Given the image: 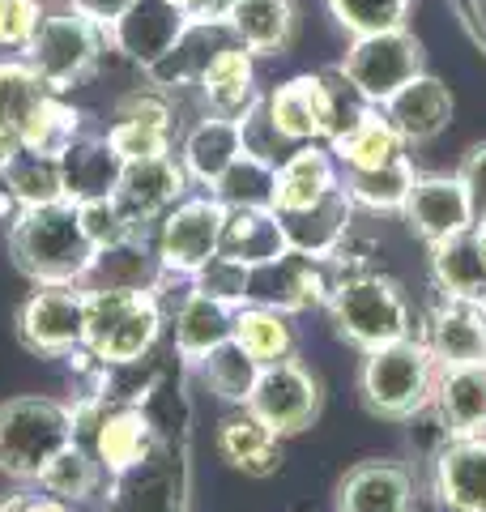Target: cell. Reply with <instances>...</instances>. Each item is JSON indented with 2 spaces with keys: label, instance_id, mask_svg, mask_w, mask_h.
Wrapping results in <instances>:
<instances>
[{
  "label": "cell",
  "instance_id": "15",
  "mask_svg": "<svg viewBox=\"0 0 486 512\" xmlns=\"http://www.w3.org/2000/svg\"><path fill=\"white\" fill-rule=\"evenodd\" d=\"M188 26L192 22L184 18V9L171 5V0H133V5L111 22L107 43H111V52H120L124 60L150 69V64H158L180 43Z\"/></svg>",
  "mask_w": 486,
  "mask_h": 512
},
{
  "label": "cell",
  "instance_id": "47",
  "mask_svg": "<svg viewBox=\"0 0 486 512\" xmlns=\"http://www.w3.org/2000/svg\"><path fill=\"white\" fill-rule=\"evenodd\" d=\"M0 512H77L73 504H64L60 495L43 491V487H22L0 500Z\"/></svg>",
  "mask_w": 486,
  "mask_h": 512
},
{
  "label": "cell",
  "instance_id": "20",
  "mask_svg": "<svg viewBox=\"0 0 486 512\" xmlns=\"http://www.w3.org/2000/svg\"><path fill=\"white\" fill-rule=\"evenodd\" d=\"M329 150L342 171H380L397 158H410V146L401 141L393 120L384 116V107L363 103L354 116L329 137Z\"/></svg>",
  "mask_w": 486,
  "mask_h": 512
},
{
  "label": "cell",
  "instance_id": "38",
  "mask_svg": "<svg viewBox=\"0 0 486 512\" xmlns=\"http://www.w3.org/2000/svg\"><path fill=\"white\" fill-rule=\"evenodd\" d=\"M103 483H111L107 478V470L99 466V457H94V448H86L81 440H73L69 448H60V453L52 457V466L43 470V478L35 487H43V491H52V495H60L64 504H90L94 495L103 491Z\"/></svg>",
  "mask_w": 486,
  "mask_h": 512
},
{
  "label": "cell",
  "instance_id": "43",
  "mask_svg": "<svg viewBox=\"0 0 486 512\" xmlns=\"http://www.w3.org/2000/svg\"><path fill=\"white\" fill-rule=\"evenodd\" d=\"M329 13L350 35H380L405 26L410 0H329Z\"/></svg>",
  "mask_w": 486,
  "mask_h": 512
},
{
  "label": "cell",
  "instance_id": "9",
  "mask_svg": "<svg viewBox=\"0 0 486 512\" xmlns=\"http://www.w3.org/2000/svg\"><path fill=\"white\" fill-rule=\"evenodd\" d=\"M226 205L214 192H188L180 205H171L154 227V256L162 274L197 278L201 269L218 256L222 244Z\"/></svg>",
  "mask_w": 486,
  "mask_h": 512
},
{
  "label": "cell",
  "instance_id": "10",
  "mask_svg": "<svg viewBox=\"0 0 486 512\" xmlns=\"http://www.w3.org/2000/svg\"><path fill=\"white\" fill-rule=\"evenodd\" d=\"M18 342L39 359H69L86 346V286H35L18 308Z\"/></svg>",
  "mask_w": 486,
  "mask_h": 512
},
{
  "label": "cell",
  "instance_id": "40",
  "mask_svg": "<svg viewBox=\"0 0 486 512\" xmlns=\"http://www.w3.org/2000/svg\"><path fill=\"white\" fill-rule=\"evenodd\" d=\"M273 184H278V163L243 150L209 192L226 210H273Z\"/></svg>",
  "mask_w": 486,
  "mask_h": 512
},
{
  "label": "cell",
  "instance_id": "3",
  "mask_svg": "<svg viewBox=\"0 0 486 512\" xmlns=\"http://www.w3.org/2000/svg\"><path fill=\"white\" fill-rule=\"evenodd\" d=\"M435 380H440V363L427 350L423 338H397L384 342L376 350H363L359 367V393L363 406L388 423L418 419L423 410H431Z\"/></svg>",
  "mask_w": 486,
  "mask_h": 512
},
{
  "label": "cell",
  "instance_id": "28",
  "mask_svg": "<svg viewBox=\"0 0 486 512\" xmlns=\"http://www.w3.org/2000/svg\"><path fill=\"white\" fill-rule=\"evenodd\" d=\"M431 282L452 299H486V231L469 227L431 244Z\"/></svg>",
  "mask_w": 486,
  "mask_h": 512
},
{
  "label": "cell",
  "instance_id": "35",
  "mask_svg": "<svg viewBox=\"0 0 486 512\" xmlns=\"http://www.w3.org/2000/svg\"><path fill=\"white\" fill-rule=\"evenodd\" d=\"M235 342L248 350L256 363H278L290 359L299 346L295 320L282 308H269V303H239L235 312Z\"/></svg>",
  "mask_w": 486,
  "mask_h": 512
},
{
  "label": "cell",
  "instance_id": "41",
  "mask_svg": "<svg viewBox=\"0 0 486 512\" xmlns=\"http://www.w3.org/2000/svg\"><path fill=\"white\" fill-rule=\"evenodd\" d=\"M81 133H86V116H81L73 103H64V94L52 90L35 107V116H30L26 133H22V146L39 150V154H64Z\"/></svg>",
  "mask_w": 486,
  "mask_h": 512
},
{
  "label": "cell",
  "instance_id": "14",
  "mask_svg": "<svg viewBox=\"0 0 486 512\" xmlns=\"http://www.w3.org/2000/svg\"><path fill=\"white\" fill-rule=\"evenodd\" d=\"M188 171L175 154H154V158H137V163H124L120 184H116V205L128 214L137 231L150 235V227H158V218L180 205L188 197Z\"/></svg>",
  "mask_w": 486,
  "mask_h": 512
},
{
  "label": "cell",
  "instance_id": "25",
  "mask_svg": "<svg viewBox=\"0 0 486 512\" xmlns=\"http://www.w3.org/2000/svg\"><path fill=\"white\" fill-rule=\"evenodd\" d=\"M384 116L393 120L405 146H427L452 124V90L431 73H418L384 103Z\"/></svg>",
  "mask_w": 486,
  "mask_h": 512
},
{
  "label": "cell",
  "instance_id": "48",
  "mask_svg": "<svg viewBox=\"0 0 486 512\" xmlns=\"http://www.w3.org/2000/svg\"><path fill=\"white\" fill-rule=\"evenodd\" d=\"M171 5H180L184 18L197 26H226L235 13V0H171Z\"/></svg>",
  "mask_w": 486,
  "mask_h": 512
},
{
  "label": "cell",
  "instance_id": "36",
  "mask_svg": "<svg viewBox=\"0 0 486 512\" xmlns=\"http://www.w3.org/2000/svg\"><path fill=\"white\" fill-rule=\"evenodd\" d=\"M0 184L9 188V197L18 201V210L60 201V197H64L60 154H39V150L18 146L13 154L0 158Z\"/></svg>",
  "mask_w": 486,
  "mask_h": 512
},
{
  "label": "cell",
  "instance_id": "8",
  "mask_svg": "<svg viewBox=\"0 0 486 512\" xmlns=\"http://www.w3.org/2000/svg\"><path fill=\"white\" fill-rule=\"evenodd\" d=\"M418 73H423V43L405 26L380 30V35H354L337 69V77L371 107H384Z\"/></svg>",
  "mask_w": 486,
  "mask_h": 512
},
{
  "label": "cell",
  "instance_id": "24",
  "mask_svg": "<svg viewBox=\"0 0 486 512\" xmlns=\"http://www.w3.org/2000/svg\"><path fill=\"white\" fill-rule=\"evenodd\" d=\"M431 410L448 440L486 436V363L440 367Z\"/></svg>",
  "mask_w": 486,
  "mask_h": 512
},
{
  "label": "cell",
  "instance_id": "50",
  "mask_svg": "<svg viewBox=\"0 0 486 512\" xmlns=\"http://www.w3.org/2000/svg\"><path fill=\"white\" fill-rule=\"evenodd\" d=\"M474 30H478V39L486 43V0H474Z\"/></svg>",
  "mask_w": 486,
  "mask_h": 512
},
{
  "label": "cell",
  "instance_id": "33",
  "mask_svg": "<svg viewBox=\"0 0 486 512\" xmlns=\"http://www.w3.org/2000/svg\"><path fill=\"white\" fill-rule=\"evenodd\" d=\"M47 94H52V86H47L22 56L0 60V158L22 146L26 124Z\"/></svg>",
  "mask_w": 486,
  "mask_h": 512
},
{
  "label": "cell",
  "instance_id": "16",
  "mask_svg": "<svg viewBox=\"0 0 486 512\" xmlns=\"http://www.w3.org/2000/svg\"><path fill=\"white\" fill-rule=\"evenodd\" d=\"M423 342L440 367L486 363V299L440 295L427 312Z\"/></svg>",
  "mask_w": 486,
  "mask_h": 512
},
{
  "label": "cell",
  "instance_id": "46",
  "mask_svg": "<svg viewBox=\"0 0 486 512\" xmlns=\"http://www.w3.org/2000/svg\"><path fill=\"white\" fill-rule=\"evenodd\" d=\"M457 180L465 184V197H469V205H474V218L486 222V146H474L465 154Z\"/></svg>",
  "mask_w": 486,
  "mask_h": 512
},
{
  "label": "cell",
  "instance_id": "6",
  "mask_svg": "<svg viewBox=\"0 0 486 512\" xmlns=\"http://www.w3.org/2000/svg\"><path fill=\"white\" fill-rule=\"evenodd\" d=\"M103 47H111L103 26H94L90 18H81L73 9H47L39 35L30 39L22 60L56 94H69L73 86L90 82V77L99 73Z\"/></svg>",
  "mask_w": 486,
  "mask_h": 512
},
{
  "label": "cell",
  "instance_id": "13",
  "mask_svg": "<svg viewBox=\"0 0 486 512\" xmlns=\"http://www.w3.org/2000/svg\"><path fill=\"white\" fill-rule=\"evenodd\" d=\"M90 448H94V457H99V466L107 470L111 487H116L150 466V457L158 448V427L145 406L111 402L90 431Z\"/></svg>",
  "mask_w": 486,
  "mask_h": 512
},
{
  "label": "cell",
  "instance_id": "17",
  "mask_svg": "<svg viewBox=\"0 0 486 512\" xmlns=\"http://www.w3.org/2000/svg\"><path fill=\"white\" fill-rule=\"evenodd\" d=\"M405 222L423 244H440V239L478 227L474 205L465 197V184L457 175H418L410 197H405Z\"/></svg>",
  "mask_w": 486,
  "mask_h": 512
},
{
  "label": "cell",
  "instance_id": "4",
  "mask_svg": "<svg viewBox=\"0 0 486 512\" xmlns=\"http://www.w3.org/2000/svg\"><path fill=\"white\" fill-rule=\"evenodd\" d=\"M77 440L69 402L22 393L0 402V474L18 487H35L60 448Z\"/></svg>",
  "mask_w": 486,
  "mask_h": 512
},
{
  "label": "cell",
  "instance_id": "7",
  "mask_svg": "<svg viewBox=\"0 0 486 512\" xmlns=\"http://www.w3.org/2000/svg\"><path fill=\"white\" fill-rule=\"evenodd\" d=\"M346 90H350L346 82L337 86L324 73H299L265 94V116L286 146H307V141L329 146V137L363 107V103L346 107Z\"/></svg>",
  "mask_w": 486,
  "mask_h": 512
},
{
  "label": "cell",
  "instance_id": "31",
  "mask_svg": "<svg viewBox=\"0 0 486 512\" xmlns=\"http://www.w3.org/2000/svg\"><path fill=\"white\" fill-rule=\"evenodd\" d=\"M282 252L290 248H286L282 222L273 210H226L222 244H218L222 261H231L239 269H256V265L278 261Z\"/></svg>",
  "mask_w": 486,
  "mask_h": 512
},
{
  "label": "cell",
  "instance_id": "19",
  "mask_svg": "<svg viewBox=\"0 0 486 512\" xmlns=\"http://www.w3.org/2000/svg\"><path fill=\"white\" fill-rule=\"evenodd\" d=\"M342 188V167H337L333 150L324 141H307L295 146L278 163V184H273V210L278 214H299L312 210L324 197Z\"/></svg>",
  "mask_w": 486,
  "mask_h": 512
},
{
  "label": "cell",
  "instance_id": "51",
  "mask_svg": "<svg viewBox=\"0 0 486 512\" xmlns=\"http://www.w3.org/2000/svg\"><path fill=\"white\" fill-rule=\"evenodd\" d=\"M478 227H482V231H486V222H478Z\"/></svg>",
  "mask_w": 486,
  "mask_h": 512
},
{
  "label": "cell",
  "instance_id": "2",
  "mask_svg": "<svg viewBox=\"0 0 486 512\" xmlns=\"http://www.w3.org/2000/svg\"><path fill=\"white\" fill-rule=\"evenodd\" d=\"M167 312L150 286H86V350L103 367H137L150 359Z\"/></svg>",
  "mask_w": 486,
  "mask_h": 512
},
{
  "label": "cell",
  "instance_id": "5",
  "mask_svg": "<svg viewBox=\"0 0 486 512\" xmlns=\"http://www.w3.org/2000/svg\"><path fill=\"white\" fill-rule=\"evenodd\" d=\"M329 312V325L342 342L359 346V350H376L384 342L410 338L414 333V312L410 299L401 295V286L380 274V269H367L359 278L337 282V291L324 303Z\"/></svg>",
  "mask_w": 486,
  "mask_h": 512
},
{
  "label": "cell",
  "instance_id": "26",
  "mask_svg": "<svg viewBox=\"0 0 486 512\" xmlns=\"http://www.w3.org/2000/svg\"><path fill=\"white\" fill-rule=\"evenodd\" d=\"M218 457L248 478H269L282 466V436L248 406H231V414L218 423Z\"/></svg>",
  "mask_w": 486,
  "mask_h": 512
},
{
  "label": "cell",
  "instance_id": "32",
  "mask_svg": "<svg viewBox=\"0 0 486 512\" xmlns=\"http://www.w3.org/2000/svg\"><path fill=\"white\" fill-rule=\"evenodd\" d=\"M226 26H231L235 43H243L252 56H282L295 43L299 9L295 0H235V13Z\"/></svg>",
  "mask_w": 486,
  "mask_h": 512
},
{
  "label": "cell",
  "instance_id": "1",
  "mask_svg": "<svg viewBox=\"0 0 486 512\" xmlns=\"http://www.w3.org/2000/svg\"><path fill=\"white\" fill-rule=\"evenodd\" d=\"M9 256L35 286H86L99 261L73 201L30 205L9 218Z\"/></svg>",
  "mask_w": 486,
  "mask_h": 512
},
{
  "label": "cell",
  "instance_id": "12",
  "mask_svg": "<svg viewBox=\"0 0 486 512\" xmlns=\"http://www.w3.org/2000/svg\"><path fill=\"white\" fill-rule=\"evenodd\" d=\"M333 295V274L324 256L282 252L278 261L248 269V286H243V303H269L282 312H312L324 308Z\"/></svg>",
  "mask_w": 486,
  "mask_h": 512
},
{
  "label": "cell",
  "instance_id": "45",
  "mask_svg": "<svg viewBox=\"0 0 486 512\" xmlns=\"http://www.w3.org/2000/svg\"><path fill=\"white\" fill-rule=\"evenodd\" d=\"M47 0H0V52L22 56L47 18Z\"/></svg>",
  "mask_w": 486,
  "mask_h": 512
},
{
  "label": "cell",
  "instance_id": "49",
  "mask_svg": "<svg viewBox=\"0 0 486 512\" xmlns=\"http://www.w3.org/2000/svg\"><path fill=\"white\" fill-rule=\"evenodd\" d=\"M128 5H133V0H64V9L81 13V18H90L94 26H103V30H111V22H116Z\"/></svg>",
  "mask_w": 486,
  "mask_h": 512
},
{
  "label": "cell",
  "instance_id": "22",
  "mask_svg": "<svg viewBox=\"0 0 486 512\" xmlns=\"http://www.w3.org/2000/svg\"><path fill=\"white\" fill-rule=\"evenodd\" d=\"M333 512H414V474L401 461H359L337 483Z\"/></svg>",
  "mask_w": 486,
  "mask_h": 512
},
{
  "label": "cell",
  "instance_id": "37",
  "mask_svg": "<svg viewBox=\"0 0 486 512\" xmlns=\"http://www.w3.org/2000/svg\"><path fill=\"white\" fill-rule=\"evenodd\" d=\"M414 180L418 171L410 158H397V163H388L380 171H342L346 197L354 201V210H367V214H401Z\"/></svg>",
  "mask_w": 486,
  "mask_h": 512
},
{
  "label": "cell",
  "instance_id": "21",
  "mask_svg": "<svg viewBox=\"0 0 486 512\" xmlns=\"http://www.w3.org/2000/svg\"><path fill=\"white\" fill-rule=\"evenodd\" d=\"M431 487L448 512H486V436L448 440L435 453Z\"/></svg>",
  "mask_w": 486,
  "mask_h": 512
},
{
  "label": "cell",
  "instance_id": "23",
  "mask_svg": "<svg viewBox=\"0 0 486 512\" xmlns=\"http://www.w3.org/2000/svg\"><path fill=\"white\" fill-rule=\"evenodd\" d=\"M197 94H201L205 111L243 120L256 103H261V90H256V56L243 43L231 39L205 64V73L197 77Z\"/></svg>",
  "mask_w": 486,
  "mask_h": 512
},
{
  "label": "cell",
  "instance_id": "52",
  "mask_svg": "<svg viewBox=\"0 0 486 512\" xmlns=\"http://www.w3.org/2000/svg\"><path fill=\"white\" fill-rule=\"evenodd\" d=\"M180 512H184V508H180Z\"/></svg>",
  "mask_w": 486,
  "mask_h": 512
},
{
  "label": "cell",
  "instance_id": "39",
  "mask_svg": "<svg viewBox=\"0 0 486 512\" xmlns=\"http://www.w3.org/2000/svg\"><path fill=\"white\" fill-rule=\"evenodd\" d=\"M192 372L201 376V384L218 397V402H226V406H248L252 384H256V376H261V363H256L248 350H243L231 338V342H222L218 350H209L201 363H192Z\"/></svg>",
  "mask_w": 486,
  "mask_h": 512
},
{
  "label": "cell",
  "instance_id": "34",
  "mask_svg": "<svg viewBox=\"0 0 486 512\" xmlns=\"http://www.w3.org/2000/svg\"><path fill=\"white\" fill-rule=\"evenodd\" d=\"M231 39H235L231 26H197V22H192L184 35H180V43H175L158 64H150V69H145V77H150L158 90L197 86V77L205 73V64L214 60Z\"/></svg>",
  "mask_w": 486,
  "mask_h": 512
},
{
  "label": "cell",
  "instance_id": "29",
  "mask_svg": "<svg viewBox=\"0 0 486 512\" xmlns=\"http://www.w3.org/2000/svg\"><path fill=\"white\" fill-rule=\"evenodd\" d=\"M124 158L111 150L107 133H81L69 150L60 154V180H64V201H94L111 197L120 184Z\"/></svg>",
  "mask_w": 486,
  "mask_h": 512
},
{
  "label": "cell",
  "instance_id": "44",
  "mask_svg": "<svg viewBox=\"0 0 486 512\" xmlns=\"http://www.w3.org/2000/svg\"><path fill=\"white\" fill-rule=\"evenodd\" d=\"M77 218H81V227H86L90 235V244L94 248H116L124 244V239H133V235H145L137 231L133 222H128V214L116 205V197H94V201H77Z\"/></svg>",
  "mask_w": 486,
  "mask_h": 512
},
{
  "label": "cell",
  "instance_id": "30",
  "mask_svg": "<svg viewBox=\"0 0 486 512\" xmlns=\"http://www.w3.org/2000/svg\"><path fill=\"white\" fill-rule=\"evenodd\" d=\"M273 214H278V210H273ZM278 222H282V235H286V248H290V252L329 256V252L350 235L354 201L346 197V188H337L333 197H324L320 205H312V210L278 214Z\"/></svg>",
  "mask_w": 486,
  "mask_h": 512
},
{
  "label": "cell",
  "instance_id": "18",
  "mask_svg": "<svg viewBox=\"0 0 486 512\" xmlns=\"http://www.w3.org/2000/svg\"><path fill=\"white\" fill-rule=\"evenodd\" d=\"M235 312H239V303L222 299V295H214V291H205V286L192 282V291L175 303V312H171L175 355L192 367V363H201L209 350L231 342L235 338Z\"/></svg>",
  "mask_w": 486,
  "mask_h": 512
},
{
  "label": "cell",
  "instance_id": "42",
  "mask_svg": "<svg viewBox=\"0 0 486 512\" xmlns=\"http://www.w3.org/2000/svg\"><path fill=\"white\" fill-rule=\"evenodd\" d=\"M107 141L124 163H137V158H154V154H175V120H150V116H128L116 111L107 128Z\"/></svg>",
  "mask_w": 486,
  "mask_h": 512
},
{
  "label": "cell",
  "instance_id": "27",
  "mask_svg": "<svg viewBox=\"0 0 486 512\" xmlns=\"http://www.w3.org/2000/svg\"><path fill=\"white\" fill-rule=\"evenodd\" d=\"M239 154H243V124L231 120V116H214V111H205V116L184 133L180 163L188 171V180L209 192Z\"/></svg>",
  "mask_w": 486,
  "mask_h": 512
},
{
  "label": "cell",
  "instance_id": "11",
  "mask_svg": "<svg viewBox=\"0 0 486 512\" xmlns=\"http://www.w3.org/2000/svg\"><path fill=\"white\" fill-rule=\"evenodd\" d=\"M320 406H324V393H320V380L312 367H303L295 355L278 363H261L248 410L256 419H265L282 440L303 436L320 419Z\"/></svg>",
  "mask_w": 486,
  "mask_h": 512
}]
</instances>
